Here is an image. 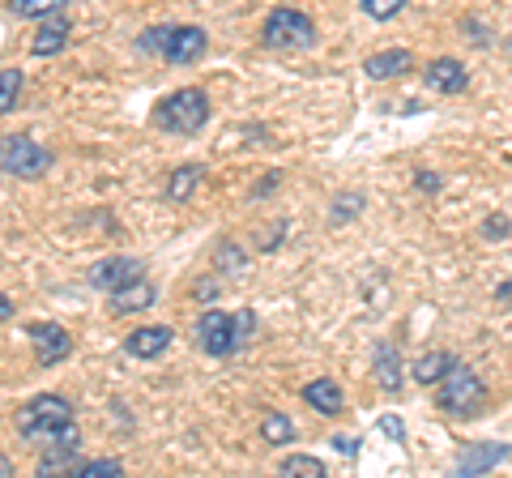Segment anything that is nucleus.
<instances>
[{
  "label": "nucleus",
  "mask_w": 512,
  "mask_h": 478,
  "mask_svg": "<svg viewBox=\"0 0 512 478\" xmlns=\"http://www.w3.org/2000/svg\"><path fill=\"white\" fill-rule=\"evenodd\" d=\"M508 457H512V444H466L457 453V474H487Z\"/></svg>",
  "instance_id": "nucleus-13"
},
{
  "label": "nucleus",
  "mask_w": 512,
  "mask_h": 478,
  "mask_svg": "<svg viewBox=\"0 0 512 478\" xmlns=\"http://www.w3.org/2000/svg\"><path fill=\"white\" fill-rule=\"evenodd\" d=\"M214 261H218V274H222V269H227V274H239V269L248 265V257H244V252H239V248L231 244V239H222V244H218Z\"/></svg>",
  "instance_id": "nucleus-25"
},
{
  "label": "nucleus",
  "mask_w": 512,
  "mask_h": 478,
  "mask_svg": "<svg viewBox=\"0 0 512 478\" xmlns=\"http://www.w3.org/2000/svg\"><path fill=\"white\" fill-rule=\"evenodd\" d=\"M192 338H197V346L210 359H227V355H235V350L244 346V338H239V321H235V316H227L222 308L201 312V321H197V329H192Z\"/></svg>",
  "instance_id": "nucleus-7"
},
{
  "label": "nucleus",
  "mask_w": 512,
  "mask_h": 478,
  "mask_svg": "<svg viewBox=\"0 0 512 478\" xmlns=\"http://www.w3.org/2000/svg\"><path fill=\"white\" fill-rule=\"evenodd\" d=\"M218 291H222V274H218V278H201L197 286H192V295H197L201 304H210V299H214Z\"/></svg>",
  "instance_id": "nucleus-29"
},
{
  "label": "nucleus",
  "mask_w": 512,
  "mask_h": 478,
  "mask_svg": "<svg viewBox=\"0 0 512 478\" xmlns=\"http://www.w3.org/2000/svg\"><path fill=\"white\" fill-rule=\"evenodd\" d=\"M261 43L269 52H308V47H316V22L303 9L278 5L261 22Z\"/></svg>",
  "instance_id": "nucleus-5"
},
{
  "label": "nucleus",
  "mask_w": 512,
  "mask_h": 478,
  "mask_svg": "<svg viewBox=\"0 0 512 478\" xmlns=\"http://www.w3.org/2000/svg\"><path fill=\"white\" fill-rule=\"evenodd\" d=\"M372 372H376V385L384 393H397L402 389V372H406V363H402V350H397L393 342H380L376 346V359H372Z\"/></svg>",
  "instance_id": "nucleus-15"
},
{
  "label": "nucleus",
  "mask_w": 512,
  "mask_h": 478,
  "mask_svg": "<svg viewBox=\"0 0 512 478\" xmlns=\"http://www.w3.org/2000/svg\"><path fill=\"white\" fill-rule=\"evenodd\" d=\"M414 184H419L423 193H440V175L436 171H419V175H414Z\"/></svg>",
  "instance_id": "nucleus-32"
},
{
  "label": "nucleus",
  "mask_w": 512,
  "mask_h": 478,
  "mask_svg": "<svg viewBox=\"0 0 512 478\" xmlns=\"http://www.w3.org/2000/svg\"><path fill=\"white\" fill-rule=\"evenodd\" d=\"M52 163H56L52 150L39 146V141L26 133H9L5 146H0V167H5V175H18V180H39Z\"/></svg>",
  "instance_id": "nucleus-6"
},
{
  "label": "nucleus",
  "mask_w": 512,
  "mask_h": 478,
  "mask_svg": "<svg viewBox=\"0 0 512 478\" xmlns=\"http://www.w3.org/2000/svg\"><path fill=\"white\" fill-rule=\"evenodd\" d=\"M158 304V286L150 278H137V282H128L120 286V291H111V316H133V312H146Z\"/></svg>",
  "instance_id": "nucleus-11"
},
{
  "label": "nucleus",
  "mask_w": 512,
  "mask_h": 478,
  "mask_svg": "<svg viewBox=\"0 0 512 478\" xmlns=\"http://www.w3.org/2000/svg\"><path fill=\"white\" fill-rule=\"evenodd\" d=\"M64 43H69V22L56 13V18H43V26L35 30L30 52H35V56H56V52H64Z\"/></svg>",
  "instance_id": "nucleus-17"
},
{
  "label": "nucleus",
  "mask_w": 512,
  "mask_h": 478,
  "mask_svg": "<svg viewBox=\"0 0 512 478\" xmlns=\"http://www.w3.org/2000/svg\"><path fill=\"white\" fill-rule=\"evenodd\" d=\"M278 180H282V175H278V171H269L265 180H261V188H256V201H261L265 193H274V188H278Z\"/></svg>",
  "instance_id": "nucleus-34"
},
{
  "label": "nucleus",
  "mask_w": 512,
  "mask_h": 478,
  "mask_svg": "<svg viewBox=\"0 0 512 478\" xmlns=\"http://www.w3.org/2000/svg\"><path fill=\"white\" fill-rule=\"evenodd\" d=\"M77 474H82V478H103V474H124V466L116 457H94V461H82Z\"/></svg>",
  "instance_id": "nucleus-27"
},
{
  "label": "nucleus",
  "mask_w": 512,
  "mask_h": 478,
  "mask_svg": "<svg viewBox=\"0 0 512 478\" xmlns=\"http://www.w3.org/2000/svg\"><path fill=\"white\" fill-rule=\"evenodd\" d=\"M137 43H141V52H154V56H163L167 65L184 69V65H197L205 56L210 35H205L201 26H150Z\"/></svg>",
  "instance_id": "nucleus-1"
},
{
  "label": "nucleus",
  "mask_w": 512,
  "mask_h": 478,
  "mask_svg": "<svg viewBox=\"0 0 512 478\" xmlns=\"http://www.w3.org/2000/svg\"><path fill=\"white\" fill-rule=\"evenodd\" d=\"M69 0H9L13 18H56Z\"/></svg>",
  "instance_id": "nucleus-22"
},
{
  "label": "nucleus",
  "mask_w": 512,
  "mask_h": 478,
  "mask_svg": "<svg viewBox=\"0 0 512 478\" xmlns=\"http://www.w3.org/2000/svg\"><path fill=\"white\" fill-rule=\"evenodd\" d=\"M359 214H363V193H338V197H333V205H329L333 222H350Z\"/></svg>",
  "instance_id": "nucleus-24"
},
{
  "label": "nucleus",
  "mask_w": 512,
  "mask_h": 478,
  "mask_svg": "<svg viewBox=\"0 0 512 478\" xmlns=\"http://www.w3.org/2000/svg\"><path fill=\"white\" fill-rule=\"evenodd\" d=\"M235 321H239V338H244V346L252 342V333H256V312H235Z\"/></svg>",
  "instance_id": "nucleus-31"
},
{
  "label": "nucleus",
  "mask_w": 512,
  "mask_h": 478,
  "mask_svg": "<svg viewBox=\"0 0 512 478\" xmlns=\"http://www.w3.org/2000/svg\"><path fill=\"white\" fill-rule=\"evenodd\" d=\"M436 406L444 414H461V419H474V414H483L487 406V385L483 376L466 363H453V368L444 372V380L436 385Z\"/></svg>",
  "instance_id": "nucleus-4"
},
{
  "label": "nucleus",
  "mask_w": 512,
  "mask_h": 478,
  "mask_svg": "<svg viewBox=\"0 0 512 478\" xmlns=\"http://www.w3.org/2000/svg\"><path fill=\"white\" fill-rule=\"evenodd\" d=\"M453 355H448V350H427L423 359H414V368H410V376L419 380V385H440L444 380V372L453 368Z\"/></svg>",
  "instance_id": "nucleus-19"
},
{
  "label": "nucleus",
  "mask_w": 512,
  "mask_h": 478,
  "mask_svg": "<svg viewBox=\"0 0 512 478\" xmlns=\"http://www.w3.org/2000/svg\"><path fill=\"white\" fill-rule=\"evenodd\" d=\"M171 342H175V333H171V325H146V329H133L124 338V350L133 359H158V355H167L171 350Z\"/></svg>",
  "instance_id": "nucleus-12"
},
{
  "label": "nucleus",
  "mask_w": 512,
  "mask_h": 478,
  "mask_svg": "<svg viewBox=\"0 0 512 478\" xmlns=\"http://www.w3.org/2000/svg\"><path fill=\"white\" fill-rule=\"evenodd\" d=\"M410 52L406 47H389V52H376V56H367L363 60V73L372 77V82H389V77H402V73H410Z\"/></svg>",
  "instance_id": "nucleus-16"
},
{
  "label": "nucleus",
  "mask_w": 512,
  "mask_h": 478,
  "mask_svg": "<svg viewBox=\"0 0 512 478\" xmlns=\"http://www.w3.org/2000/svg\"><path fill=\"white\" fill-rule=\"evenodd\" d=\"M201 175H205L201 163H180V167L171 171V180H167V201H175V205L192 201V193H197V184H201Z\"/></svg>",
  "instance_id": "nucleus-18"
},
{
  "label": "nucleus",
  "mask_w": 512,
  "mask_h": 478,
  "mask_svg": "<svg viewBox=\"0 0 512 478\" xmlns=\"http://www.w3.org/2000/svg\"><path fill=\"white\" fill-rule=\"evenodd\" d=\"M18 103H22V69L5 65V69H0V111L13 116V107H18Z\"/></svg>",
  "instance_id": "nucleus-21"
},
{
  "label": "nucleus",
  "mask_w": 512,
  "mask_h": 478,
  "mask_svg": "<svg viewBox=\"0 0 512 478\" xmlns=\"http://www.w3.org/2000/svg\"><path fill=\"white\" fill-rule=\"evenodd\" d=\"M261 440L274 444V449H282V444L295 440V423L286 419L282 410H265V414H261Z\"/></svg>",
  "instance_id": "nucleus-20"
},
{
  "label": "nucleus",
  "mask_w": 512,
  "mask_h": 478,
  "mask_svg": "<svg viewBox=\"0 0 512 478\" xmlns=\"http://www.w3.org/2000/svg\"><path fill=\"white\" fill-rule=\"evenodd\" d=\"M26 338H30V346H35V359L43 363V368H56V363H64L73 355V338L52 321H35L26 329Z\"/></svg>",
  "instance_id": "nucleus-8"
},
{
  "label": "nucleus",
  "mask_w": 512,
  "mask_h": 478,
  "mask_svg": "<svg viewBox=\"0 0 512 478\" xmlns=\"http://www.w3.org/2000/svg\"><path fill=\"white\" fill-rule=\"evenodd\" d=\"M303 402H308L316 414H325V419H338V414L346 410L342 385H338V380H329V376L308 380V385H303Z\"/></svg>",
  "instance_id": "nucleus-14"
},
{
  "label": "nucleus",
  "mask_w": 512,
  "mask_h": 478,
  "mask_svg": "<svg viewBox=\"0 0 512 478\" xmlns=\"http://www.w3.org/2000/svg\"><path fill=\"white\" fill-rule=\"evenodd\" d=\"M483 235H487V239H512V222H508L504 214H495V218L483 222Z\"/></svg>",
  "instance_id": "nucleus-28"
},
{
  "label": "nucleus",
  "mask_w": 512,
  "mask_h": 478,
  "mask_svg": "<svg viewBox=\"0 0 512 478\" xmlns=\"http://www.w3.org/2000/svg\"><path fill=\"white\" fill-rule=\"evenodd\" d=\"M282 474H299V478H325V461L320 457H308V453H291L282 457Z\"/></svg>",
  "instance_id": "nucleus-23"
},
{
  "label": "nucleus",
  "mask_w": 512,
  "mask_h": 478,
  "mask_svg": "<svg viewBox=\"0 0 512 478\" xmlns=\"http://www.w3.org/2000/svg\"><path fill=\"white\" fill-rule=\"evenodd\" d=\"M359 9L367 13V18H376V22H389V18H397V13L406 9V0H359Z\"/></svg>",
  "instance_id": "nucleus-26"
},
{
  "label": "nucleus",
  "mask_w": 512,
  "mask_h": 478,
  "mask_svg": "<svg viewBox=\"0 0 512 478\" xmlns=\"http://www.w3.org/2000/svg\"><path fill=\"white\" fill-rule=\"evenodd\" d=\"M0 321H13V299H9V295L0 299Z\"/></svg>",
  "instance_id": "nucleus-36"
},
{
  "label": "nucleus",
  "mask_w": 512,
  "mask_h": 478,
  "mask_svg": "<svg viewBox=\"0 0 512 478\" xmlns=\"http://www.w3.org/2000/svg\"><path fill=\"white\" fill-rule=\"evenodd\" d=\"M73 423V406H69V397H60V393H39V397H30V402L13 414V427H18V436L30 440V444H47V440H56L60 427H69Z\"/></svg>",
  "instance_id": "nucleus-3"
},
{
  "label": "nucleus",
  "mask_w": 512,
  "mask_h": 478,
  "mask_svg": "<svg viewBox=\"0 0 512 478\" xmlns=\"http://www.w3.org/2000/svg\"><path fill=\"white\" fill-rule=\"evenodd\" d=\"M137 278H146V265H141L137 257H107V261H99V265H90V274H86V282L94 286V291H120V286H128V282H137Z\"/></svg>",
  "instance_id": "nucleus-9"
},
{
  "label": "nucleus",
  "mask_w": 512,
  "mask_h": 478,
  "mask_svg": "<svg viewBox=\"0 0 512 478\" xmlns=\"http://www.w3.org/2000/svg\"><path fill=\"white\" fill-rule=\"evenodd\" d=\"M333 449H338L342 457H355L359 453V440L355 436H333Z\"/></svg>",
  "instance_id": "nucleus-33"
},
{
  "label": "nucleus",
  "mask_w": 512,
  "mask_h": 478,
  "mask_svg": "<svg viewBox=\"0 0 512 478\" xmlns=\"http://www.w3.org/2000/svg\"><path fill=\"white\" fill-rule=\"evenodd\" d=\"M376 427H380L384 436H393V440H406V423L397 419V414H380V423H376Z\"/></svg>",
  "instance_id": "nucleus-30"
},
{
  "label": "nucleus",
  "mask_w": 512,
  "mask_h": 478,
  "mask_svg": "<svg viewBox=\"0 0 512 478\" xmlns=\"http://www.w3.org/2000/svg\"><path fill=\"white\" fill-rule=\"evenodd\" d=\"M154 129L158 133H171V137H192L201 133L205 124H210V99H205V90H175L167 94L163 103L154 107Z\"/></svg>",
  "instance_id": "nucleus-2"
},
{
  "label": "nucleus",
  "mask_w": 512,
  "mask_h": 478,
  "mask_svg": "<svg viewBox=\"0 0 512 478\" xmlns=\"http://www.w3.org/2000/svg\"><path fill=\"white\" fill-rule=\"evenodd\" d=\"M495 304L512 308V282H500V286H495Z\"/></svg>",
  "instance_id": "nucleus-35"
},
{
  "label": "nucleus",
  "mask_w": 512,
  "mask_h": 478,
  "mask_svg": "<svg viewBox=\"0 0 512 478\" xmlns=\"http://www.w3.org/2000/svg\"><path fill=\"white\" fill-rule=\"evenodd\" d=\"M508 52H512V43H508Z\"/></svg>",
  "instance_id": "nucleus-37"
},
{
  "label": "nucleus",
  "mask_w": 512,
  "mask_h": 478,
  "mask_svg": "<svg viewBox=\"0 0 512 478\" xmlns=\"http://www.w3.org/2000/svg\"><path fill=\"white\" fill-rule=\"evenodd\" d=\"M423 82H427V90H436V94H461L470 86V73H466L461 60L440 56V60H431V65L423 69Z\"/></svg>",
  "instance_id": "nucleus-10"
}]
</instances>
